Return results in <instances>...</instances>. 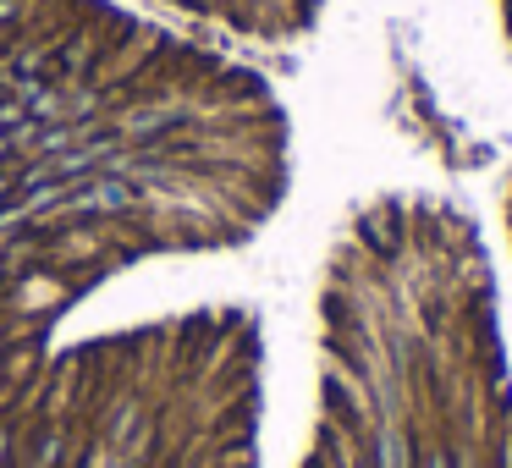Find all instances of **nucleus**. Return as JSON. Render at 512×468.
Instances as JSON below:
<instances>
[{"mask_svg": "<svg viewBox=\"0 0 512 468\" xmlns=\"http://www.w3.org/2000/svg\"><path fill=\"white\" fill-rule=\"evenodd\" d=\"M496 17H501V34H507V45H512V0H496Z\"/></svg>", "mask_w": 512, "mask_h": 468, "instance_id": "obj_1", "label": "nucleus"}]
</instances>
